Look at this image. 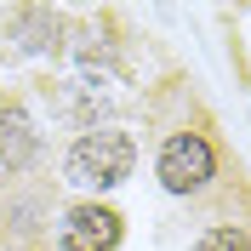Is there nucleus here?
<instances>
[{
    "label": "nucleus",
    "instance_id": "6",
    "mask_svg": "<svg viewBox=\"0 0 251 251\" xmlns=\"http://www.w3.org/2000/svg\"><path fill=\"white\" fill-rule=\"evenodd\" d=\"M188 251H251V228L246 223H205Z\"/></svg>",
    "mask_w": 251,
    "mask_h": 251
},
{
    "label": "nucleus",
    "instance_id": "3",
    "mask_svg": "<svg viewBox=\"0 0 251 251\" xmlns=\"http://www.w3.org/2000/svg\"><path fill=\"white\" fill-rule=\"evenodd\" d=\"M126 246V217L109 200H75L57 217V251H120Z\"/></svg>",
    "mask_w": 251,
    "mask_h": 251
},
{
    "label": "nucleus",
    "instance_id": "4",
    "mask_svg": "<svg viewBox=\"0 0 251 251\" xmlns=\"http://www.w3.org/2000/svg\"><path fill=\"white\" fill-rule=\"evenodd\" d=\"M40 160V126L17 97H0V183L23 177Z\"/></svg>",
    "mask_w": 251,
    "mask_h": 251
},
{
    "label": "nucleus",
    "instance_id": "1",
    "mask_svg": "<svg viewBox=\"0 0 251 251\" xmlns=\"http://www.w3.org/2000/svg\"><path fill=\"white\" fill-rule=\"evenodd\" d=\"M137 166V137L126 126H97V131H80L69 149H63V183L80 188L86 200L109 194L131 177Z\"/></svg>",
    "mask_w": 251,
    "mask_h": 251
},
{
    "label": "nucleus",
    "instance_id": "2",
    "mask_svg": "<svg viewBox=\"0 0 251 251\" xmlns=\"http://www.w3.org/2000/svg\"><path fill=\"white\" fill-rule=\"evenodd\" d=\"M154 177L172 200H200L223 177V143L205 126H177V131H166V143L154 154Z\"/></svg>",
    "mask_w": 251,
    "mask_h": 251
},
{
    "label": "nucleus",
    "instance_id": "5",
    "mask_svg": "<svg viewBox=\"0 0 251 251\" xmlns=\"http://www.w3.org/2000/svg\"><path fill=\"white\" fill-rule=\"evenodd\" d=\"M6 34H12L17 51L51 57V51H63V40H69V17L51 12V6H17V12L6 17Z\"/></svg>",
    "mask_w": 251,
    "mask_h": 251
}]
</instances>
